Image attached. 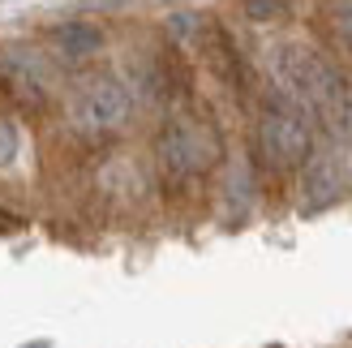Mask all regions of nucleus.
Returning a JSON list of instances; mask_svg holds the SVG:
<instances>
[{
  "instance_id": "1",
  "label": "nucleus",
  "mask_w": 352,
  "mask_h": 348,
  "mask_svg": "<svg viewBox=\"0 0 352 348\" xmlns=\"http://www.w3.org/2000/svg\"><path fill=\"white\" fill-rule=\"evenodd\" d=\"M267 65L279 82V95H288L309 120H322V129L352 151V82L309 43H275Z\"/></svg>"
},
{
  "instance_id": "2",
  "label": "nucleus",
  "mask_w": 352,
  "mask_h": 348,
  "mask_svg": "<svg viewBox=\"0 0 352 348\" xmlns=\"http://www.w3.org/2000/svg\"><path fill=\"white\" fill-rule=\"evenodd\" d=\"M258 155L271 172H292L305 168V160L314 155V120L296 108L288 95H271L258 112Z\"/></svg>"
},
{
  "instance_id": "3",
  "label": "nucleus",
  "mask_w": 352,
  "mask_h": 348,
  "mask_svg": "<svg viewBox=\"0 0 352 348\" xmlns=\"http://www.w3.org/2000/svg\"><path fill=\"white\" fill-rule=\"evenodd\" d=\"M129 112H133V95L129 86L120 82L116 74H91L82 78L74 91H69L65 103V116H69V129L99 142V138H112L129 125Z\"/></svg>"
},
{
  "instance_id": "4",
  "label": "nucleus",
  "mask_w": 352,
  "mask_h": 348,
  "mask_svg": "<svg viewBox=\"0 0 352 348\" xmlns=\"http://www.w3.org/2000/svg\"><path fill=\"white\" fill-rule=\"evenodd\" d=\"M155 155H160V164L172 177H202V172L219 164L223 142H219V129L206 116L181 112V116L164 120L160 138H155Z\"/></svg>"
},
{
  "instance_id": "5",
  "label": "nucleus",
  "mask_w": 352,
  "mask_h": 348,
  "mask_svg": "<svg viewBox=\"0 0 352 348\" xmlns=\"http://www.w3.org/2000/svg\"><path fill=\"white\" fill-rule=\"evenodd\" d=\"M0 91L26 108H39L52 91L47 61L34 47H5L0 52Z\"/></svg>"
},
{
  "instance_id": "6",
  "label": "nucleus",
  "mask_w": 352,
  "mask_h": 348,
  "mask_svg": "<svg viewBox=\"0 0 352 348\" xmlns=\"http://www.w3.org/2000/svg\"><path fill=\"white\" fill-rule=\"evenodd\" d=\"M301 172H305L301 189H305V206H309V211L331 206L344 194V160H340V151H314Z\"/></svg>"
},
{
  "instance_id": "7",
  "label": "nucleus",
  "mask_w": 352,
  "mask_h": 348,
  "mask_svg": "<svg viewBox=\"0 0 352 348\" xmlns=\"http://www.w3.org/2000/svg\"><path fill=\"white\" fill-rule=\"evenodd\" d=\"M47 52L65 65H82V61H91L95 52H103V30L95 22H86V17L60 22V26L47 30Z\"/></svg>"
},
{
  "instance_id": "8",
  "label": "nucleus",
  "mask_w": 352,
  "mask_h": 348,
  "mask_svg": "<svg viewBox=\"0 0 352 348\" xmlns=\"http://www.w3.org/2000/svg\"><path fill=\"white\" fill-rule=\"evenodd\" d=\"M22 160V129L9 116H0V168H13Z\"/></svg>"
},
{
  "instance_id": "9",
  "label": "nucleus",
  "mask_w": 352,
  "mask_h": 348,
  "mask_svg": "<svg viewBox=\"0 0 352 348\" xmlns=\"http://www.w3.org/2000/svg\"><path fill=\"white\" fill-rule=\"evenodd\" d=\"M241 13L250 17V22H275V17L288 13V5H284V0H245Z\"/></svg>"
},
{
  "instance_id": "10",
  "label": "nucleus",
  "mask_w": 352,
  "mask_h": 348,
  "mask_svg": "<svg viewBox=\"0 0 352 348\" xmlns=\"http://www.w3.org/2000/svg\"><path fill=\"white\" fill-rule=\"evenodd\" d=\"M331 22H336V34H340L344 52L352 56V0H336V9H331Z\"/></svg>"
}]
</instances>
